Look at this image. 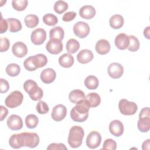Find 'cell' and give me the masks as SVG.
I'll use <instances>...</instances> for the list:
<instances>
[{"label": "cell", "mask_w": 150, "mask_h": 150, "mask_svg": "<svg viewBox=\"0 0 150 150\" xmlns=\"http://www.w3.org/2000/svg\"><path fill=\"white\" fill-rule=\"evenodd\" d=\"M8 114V109L4 106L1 105V117H0L1 121H3L6 118Z\"/></svg>", "instance_id": "obj_46"}, {"label": "cell", "mask_w": 150, "mask_h": 150, "mask_svg": "<svg viewBox=\"0 0 150 150\" xmlns=\"http://www.w3.org/2000/svg\"><path fill=\"white\" fill-rule=\"evenodd\" d=\"M118 108L120 112L124 115H134L138 110V106L135 103L129 101L124 98L120 100Z\"/></svg>", "instance_id": "obj_6"}, {"label": "cell", "mask_w": 150, "mask_h": 150, "mask_svg": "<svg viewBox=\"0 0 150 150\" xmlns=\"http://www.w3.org/2000/svg\"><path fill=\"white\" fill-rule=\"evenodd\" d=\"M23 66L25 68V69H26L28 71H35L36 69H37L32 62V56L26 58L24 62H23Z\"/></svg>", "instance_id": "obj_40"}, {"label": "cell", "mask_w": 150, "mask_h": 150, "mask_svg": "<svg viewBox=\"0 0 150 150\" xmlns=\"http://www.w3.org/2000/svg\"><path fill=\"white\" fill-rule=\"evenodd\" d=\"M66 107L63 104H58L53 108L51 116L55 121H60L66 117Z\"/></svg>", "instance_id": "obj_13"}, {"label": "cell", "mask_w": 150, "mask_h": 150, "mask_svg": "<svg viewBox=\"0 0 150 150\" xmlns=\"http://www.w3.org/2000/svg\"><path fill=\"white\" fill-rule=\"evenodd\" d=\"M6 74L11 77L17 76L21 72L20 66L16 63H11L8 64L5 69Z\"/></svg>", "instance_id": "obj_33"}, {"label": "cell", "mask_w": 150, "mask_h": 150, "mask_svg": "<svg viewBox=\"0 0 150 150\" xmlns=\"http://www.w3.org/2000/svg\"><path fill=\"white\" fill-rule=\"evenodd\" d=\"M8 23V29L11 32H17L21 30L22 24L19 20L16 18H8L6 19Z\"/></svg>", "instance_id": "obj_28"}, {"label": "cell", "mask_w": 150, "mask_h": 150, "mask_svg": "<svg viewBox=\"0 0 150 150\" xmlns=\"http://www.w3.org/2000/svg\"><path fill=\"white\" fill-rule=\"evenodd\" d=\"M63 48V45L61 40L55 39H50L46 45L47 51L53 54H59Z\"/></svg>", "instance_id": "obj_10"}, {"label": "cell", "mask_w": 150, "mask_h": 150, "mask_svg": "<svg viewBox=\"0 0 150 150\" xmlns=\"http://www.w3.org/2000/svg\"><path fill=\"white\" fill-rule=\"evenodd\" d=\"M101 136L99 132L93 131L90 132L86 138V145L90 149L97 148L101 144Z\"/></svg>", "instance_id": "obj_9"}, {"label": "cell", "mask_w": 150, "mask_h": 150, "mask_svg": "<svg viewBox=\"0 0 150 150\" xmlns=\"http://www.w3.org/2000/svg\"><path fill=\"white\" fill-rule=\"evenodd\" d=\"M23 88L33 101L40 100L43 96L42 89L33 80H27L23 84Z\"/></svg>", "instance_id": "obj_4"}, {"label": "cell", "mask_w": 150, "mask_h": 150, "mask_svg": "<svg viewBox=\"0 0 150 150\" xmlns=\"http://www.w3.org/2000/svg\"><path fill=\"white\" fill-rule=\"evenodd\" d=\"M9 89V84L7 80L0 79V92L1 93H6Z\"/></svg>", "instance_id": "obj_42"}, {"label": "cell", "mask_w": 150, "mask_h": 150, "mask_svg": "<svg viewBox=\"0 0 150 150\" xmlns=\"http://www.w3.org/2000/svg\"><path fill=\"white\" fill-rule=\"evenodd\" d=\"M30 39L34 45H40L46 39V32L42 28H37L32 32Z\"/></svg>", "instance_id": "obj_11"}, {"label": "cell", "mask_w": 150, "mask_h": 150, "mask_svg": "<svg viewBox=\"0 0 150 150\" xmlns=\"http://www.w3.org/2000/svg\"><path fill=\"white\" fill-rule=\"evenodd\" d=\"M149 33H150V27L148 26V27L145 28V29L144 30V35L148 39H150Z\"/></svg>", "instance_id": "obj_48"}, {"label": "cell", "mask_w": 150, "mask_h": 150, "mask_svg": "<svg viewBox=\"0 0 150 150\" xmlns=\"http://www.w3.org/2000/svg\"><path fill=\"white\" fill-rule=\"evenodd\" d=\"M59 64L64 68H69L73 66L74 63V57L70 53H64L59 58Z\"/></svg>", "instance_id": "obj_22"}, {"label": "cell", "mask_w": 150, "mask_h": 150, "mask_svg": "<svg viewBox=\"0 0 150 150\" xmlns=\"http://www.w3.org/2000/svg\"><path fill=\"white\" fill-rule=\"evenodd\" d=\"M12 52L15 56L22 58L27 54L28 47L23 42H17L13 45Z\"/></svg>", "instance_id": "obj_16"}, {"label": "cell", "mask_w": 150, "mask_h": 150, "mask_svg": "<svg viewBox=\"0 0 150 150\" xmlns=\"http://www.w3.org/2000/svg\"><path fill=\"white\" fill-rule=\"evenodd\" d=\"M32 58L33 63L36 69L44 67L47 63V58L44 54H37L32 56Z\"/></svg>", "instance_id": "obj_24"}, {"label": "cell", "mask_w": 150, "mask_h": 150, "mask_svg": "<svg viewBox=\"0 0 150 150\" xmlns=\"http://www.w3.org/2000/svg\"><path fill=\"white\" fill-rule=\"evenodd\" d=\"M77 13L74 11H69L64 13L62 17V20L64 22H70L73 21L76 16Z\"/></svg>", "instance_id": "obj_43"}, {"label": "cell", "mask_w": 150, "mask_h": 150, "mask_svg": "<svg viewBox=\"0 0 150 150\" xmlns=\"http://www.w3.org/2000/svg\"><path fill=\"white\" fill-rule=\"evenodd\" d=\"M84 135V131L82 127L75 125L72 127L68 136L67 141L69 145L73 148H77L82 144L83 139Z\"/></svg>", "instance_id": "obj_3"}, {"label": "cell", "mask_w": 150, "mask_h": 150, "mask_svg": "<svg viewBox=\"0 0 150 150\" xmlns=\"http://www.w3.org/2000/svg\"><path fill=\"white\" fill-rule=\"evenodd\" d=\"M95 49L96 52L101 54H107L111 49V45L110 42L105 39H100L96 43Z\"/></svg>", "instance_id": "obj_21"}, {"label": "cell", "mask_w": 150, "mask_h": 150, "mask_svg": "<svg viewBox=\"0 0 150 150\" xmlns=\"http://www.w3.org/2000/svg\"><path fill=\"white\" fill-rule=\"evenodd\" d=\"M138 129L142 132H146L150 129V111L149 107L143 108L139 114L137 122Z\"/></svg>", "instance_id": "obj_5"}, {"label": "cell", "mask_w": 150, "mask_h": 150, "mask_svg": "<svg viewBox=\"0 0 150 150\" xmlns=\"http://www.w3.org/2000/svg\"><path fill=\"white\" fill-rule=\"evenodd\" d=\"M25 124L30 129L35 128L39 123V118L35 114H29L25 118Z\"/></svg>", "instance_id": "obj_32"}, {"label": "cell", "mask_w": 150, "mask_h": 150, "mask_svg": "<svg viewBox=\"0 0 150 150\" xmlns=\"http://www.w3.org/2000/svg\"><path fill=\"white\" fill-rule=\"evenodd\" d=\"M90 108V107L86 99L80 101L71 109L70 111L71 118L75 122H84L88 118Z\"/></svg>", "instance_id": "obj_2"}, {"label": "cell", "mask_w": 150, "mask_h": 150, "mask_svg": "<svg viewBox=\"0 0 150 150\" xmlns=\"http://www.w3.org/2000/svg\"><path fill=\"white\" fill-rule=\"evenodd\" d=\"M36 111L40 114H45L49 112V108L48 105L43 101H40L36 105Z\"/></svg>", "instance_id": "obj_38"}, {"label": "cell", "mask_w": 150, "mask_h": 150, "mask_svg": "<svg viewBox=\"0 0 150 150\" xmlns=\"http://www.w3.org/2000/svg\"><path fill=\"white\" fill-rule=\"evenodd\" d=\"M93 52L88 49H83L77 55V61L82 64H86L90 62L93 59Z\"/></svg>", "instance_id": "obj_19"}, {"label": "cell", "mask_w": 150, "mask_h": 150, "mask_svg": "<svg viewBox=\"0 0 150 150\" xmlns=\"http://www.w3.org/2000/svg\"><path fill=\"white\" fill-rule=\"evenodd\" d=\"M108 75L114 79L120 78L124 73L123 66L118 63H111L107 69Z\"/></svg>", "instance_id": "obj_12"}, {"label": "cell", "mask_w": 150, "mask_h": 150, "mask_svg": "<svg viewBox=\"0 0 150 150\" xmlns=\"http://www.w3.org/2000/svg\"><path fill=\"white\" fill-rule=\"evenodd\" d=\"M99 84V81L97 77L90 75L84 80V85L89 90L96 89Z\"/></svg>", "instance_id": "obj_29"}, {"label": "cell", "mask_w": 150, "mask_h": 150, "mask_svg": "<svg viewBox=\"0 0 150 150\" xmlns=\"http://www.w3.org/2000/svg\"><path fill=\"white\" fill-rule=\"evenodd\" d=\"M68 4L64 1H57L54 3L53 9L55 12L62 14L68 9Z\"/></svg>", "instance_id": "obj_34"}, {"label": "cell", "mask_w": 150, "mask_h": 150, "mask_svg": "<svg viewBox=\"0 0 150 150\" xmlns=\"http://www.w3.org/2000/svg\"><path fill=\"white\" fill-rule=\"evenodd\" d=\"M7 125L9 129L13 131L20 130L23 127V121L21 117L16 114H12L7 119Z\"/></svg>", "instance_id": "obj_14"}, {"label": "cell", "mask_w": 150, "mask_h": 150, "mask_svg": "<svg viewBox=\"0 0 150 150\" xmlns=\"http://www.w3.org/2000/svg\"><path fill=\"white\" fill-rule=\"evenodd\" d=\"M124 18L121 15L115 14L112 15L109 20V23L110 26L114 29H118L121 28L124 25Z\"/></svg>", "instance_id": "obj_25"}, {"label": "cell", "mask_w": 150, "mask_h": 150, "mask_svg": "<svg viewBox=\"0 0 150 150\" xmlns=\"http://www.w3.org/2000/svg\"><path fill=\"white\" fill-rule=\"evenodd\" d=\"M26 26L29 28H33L39 23V18L34 14H29L26 15L24 19Z\"/></svg>", "instance_id": "obj_30"}, {"label": "cell", "mask_w": 150, "mask_h": 150, "mask_svg": "<svg viewBox=\"0 0 150 150\" xmlns=\"http://www.w3.org/2000/svg\"><path fill=\"white\" fill-rule=\"evenodd\" d=\"M47 150L53 149H67V147L62 143H52L47 147Z\"/></svg>", "instance_id": "obj_44"}, {"label": "cell", "mask_w": 150, "mask_h": 150, "mask_svg": "<svg viewBox=\"0 0 150 150\" xmlns=\"http://www.w3.org/2000/svg\"><path fill=\"white\" fill-rule=\"evenodd\" d=\"M64 30L60 26H55L52 28L49 32L50 39H55L62 41L64 38Z\"/></svg>", "instance_id": "obj_27"}, {"label": "cell", "mask_w": 150, "mask_h": 150, "mask_svg": "<svg viewBox=\"0 0 150 150\" xmlns=\"http://www.w3.org/2000/svg\"><path fill=\"white\" fill-rule=\"evenodd\" d=\"M79 48L80 43L75 39H70L66 43V50L70 54L75 53Z\"/></svg>", "instance_id": "obj_31"}, {"label": "cell", "mask_w": 150, "mask_h": 150, "mask_svg": "<svg viewBox=\"0 0 150 150\" xmlns=\"http://www.w3.org/2000/svg\"><path fill=\"white\" fill-rule=\"evenodd\" d=\"M90 26L86 22L80 21L73 26V32L76 36L83 39L88 36L90 33Z\"/></svg>", "instance_id": "obj_8"}, {"label": "cell", "mask_w": 150, "mask_h": 150, "mask_svg": "<svg viewBox=\"0 0 150 150\" xmlns=\"http://www.w3.org/2000/svg\"><path fill=\"white\" fill-rule=\"evenodd\" d=\"M96 9L91 5H84L79 10L80 16L85 19H91L96 15Z\"/></svg>", "instance_id": "obj_20"}, {"label": "cell", "mask_w": 150, "mask_h": 150, "mask_svg": "<svg viewBox=\"0 0 150 150\" xmlns=\"http://www.w3.org/2000/svg\"><path fill=\"white\" fill-rule=\"evenodd\" d=\"M28 2L27 0H13L12 1V5L13 8L17 11H24L27 5Z\"/></svg>", "instance_id": "obj_37"}, {"label": "cell", "mask_w": 150, "mask_h": 150, "mask_svg": "<svg viewBox=\"0 0 150 150\" xmlns=\"http://www.w3.org/2000/svg\"><path fill=\"white\" fill-rule=\"evenodd\" d=\"M56 77V72L52 68H46L44 69L40 75L41 80L45 84L52 83L54 81Z\"/></svg>", "instance_id": "obj_18"}, {"label": "cell", "mask_w": 150, "mask_h": 150, "mask_svg": "<svg viewBox=\"0 0 150 150\" xmlns=\"http://www.w3.org/2000/svg\"><path fill=\"white\" fill-rule=\"evenodd\" d=\"M43 22L48 26H54L58 22L56 16L52 13H47L43 16Z\"/></svg>", "instance_id": "obj_36"}, {"label": "cell", "mask_w": 150, "mask_h": 150, "mask_svg": "<svg viewBox=\"0 0 150 150\" xmlns=\"http://www.w3.org/2000/svg\"><path fill=\"white\" fill-rule=\"evenodd\" d=\"M109 131L112 135L117 137H120L124 132V125L122 122L117 120L112 121L109 125Z\"/></svg>", "instance_id": "obj_15"}, {"label": "cell", "mask_w": 150, "mask_h": 150, "mask_svg": "<svg viewBox=\"0 0 150 150\" xmlns=\"http://www.w3.org/2000/svg\"><path fill=\"white\" fill-rule=\"evenodd\" d=\"M39 141V137L36 133L25 132L12 135L9 139V144L15 149L23 146L33 148L38 145Z\"/></svg>", "instance_id": "obj_1"}, {"label": "cell", "mask_w": 150, "mask_h": 150, "mask_svg": "<svg viewBox=\"0 0 150 150\" xmlns=\"http://www.w3.org/2000/svg\"><path fill=\"white\" fill-rule=\"evenodd\" d=\"M23 100V96L22 93L18 91L15 90L12 91L5 98V105L11 108H13L20 105Z\"/></svg>", "instance_id": "obj_7"}, {"label": "cell", "mask_w": 150, "mask_h": 150, "mask_svg": "<svg viewBox=\"0 0 150 150\" xmlns=\"http://www.w3.org/2000/svg\"><path fill=\"white\" fill-rule=\"evenodd\" d=\"M149 145H150V139H148L143 142V144L142 145V148L144 150L149 149V148H150Z\"/></svg>", "instance_id": "obj_47"}, {"label": "cell", "mask_w": 150, "mask_h": 150, "mask_svg": "<svg viewBox=\"0 0 150 150\" xmlns=\"http://www.w3.org/2000/svg\"><path fill=\"white\" fill-rule=\"evenodd\" d=\"M117 148V143L112 139H107L104 141L103 145V149L115 150Z\"/></svg>", "instance_id": "obj_39"}, {"label": "cell", "mask_w": 150, "mask_h": 150, "mask_svg": "<svg viewBox=\"0 0 150 150\" xmlns=\"http://www.w3.org/2000/svg\"><path fill=\"white\" fill-rule=\"evenodd\" d=\"M85 99L88 103L90 107H96L101 103V98L97 93H90L88 94Z\"/></svg>", "instance_id": "obj_26"}, {"label": "cell", "mask_w": 150, "mask_h": 150, "mask_svg": "<svg viewBox=\"0 0 150 150\" xmlns=\"http://www.w3.org/2000/svg\"><path fill=\"white\" fill-rule=\"evenodd\" d=\"M115 46L120 50H125L128 48L129 38V36L124 33H121L116 36L114 40Z\"/></svg>", "instance_id": "obj_17"}, {"label": "cell", "mask_w": 150, "mask_h": 150, "mask_svg": "<svg viewBox=\"0 0 150 150\" xmlns=\"http://www.w3.org/2000/svg\"><path fill=\"white\" fill-rule=\"evenodd\" d=\"M129 43L128 50L131 52H136L139 48V42L137 37L134 35L129 36Z\"/></svg>", "instance_id": "obj_35"}, {"label": "cell", "mask_w": 150, "mask_h": 150, "mask_svg": "<svg viewBox=\"0 0 150 150\" xmlns=\"http://www.w3.org/2000/svg\"><path fill=\"white\" fill-rule=\"evenodd\" d=\"M1 19L0 32H1V33H4L8 29V23L6 20H5L3 19L2 15H1Z\"/></svg>", "instance_id": "obj_45"}, {"label": "cell", "mask_w": 150, "mask_h": 150, "mask_svg": "<svg viewBox=\"0 0 150 150\" xmlns=\"http://www.w3.org/2000/svg\"><path fill=\"white\" fill-rule=\"evenodd\" d=\"M10 46L9 40L6 38H1V46H0V52H4L7 51Z\"/></svg>", "instance_id": "obj_41"}, {"label": "cell", "mask_w": 150, "mask_h": 150, "mask_svg": "<svg viewBox=\"0 0 150 150\" xmlns=\"http://www.w3.org/2000/svg\"><path fill=\"white\" fill-rule=\"evenodd\" d=\"M86 96L84 93L80 90L75 89L72 90L69 95V100L74 104H77L80 101L85 99Z\"/></svg>", "instance_id": "obj_23"}]
</instances>
